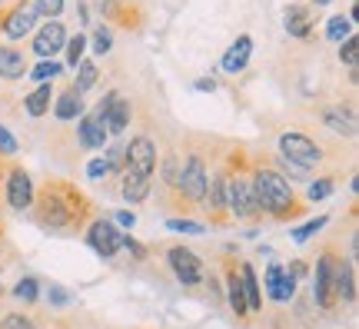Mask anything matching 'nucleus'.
I'll return each instance as SVG.
<instances>
[{"instance_id": "obj_1", "label": "nucleus", "mask_w": 359, "mask_h": 329, "mask_svg": "<svg viewBox=\"0 0 359 329\" xmlns=\"http://www.w3.org/2000/svg\"><path fill=\"white\" fill-rule=\"evenodd\" d=\"M27 216L34 220V227H40L50 236H74L97 216V210L87 193L77 190V183L47 177L40 187H34V203Z\"/></svg>"}, {"instance_id": "obj_2", "label": "nucleus", "mask_w": 359, "mask_h": 329, "mask_svg": "<svg viewBox=\"0 0 359 329\" xmlns=\"http://www.w3.org/2000/svg\"><path fill=\"white\" fill-rule=\"evenodd\" d=\"M250 187H253L259 216H269L276 223H293L306 210V203L296 200L290 180L276 173L273 163H266V160H250Z\"/></svg>"}, {"instance_id": "obj_3", "label": "nucleus", "mask_w": 359, "mask_h": 329, "mask_svg": "<svg viewBox=\"0 0 359 329\" xmlns=\"http://www.w3.org/2000/svg\"><path fill=\"white\" fill-rule=\"evenodd\" d=\"M206 180H210V163L200 150H187V156L180 160V180H177V206L183 210H196L203 203Z\"/></svg>"}, {"instance_id": "obj_4", "label": "nucleus", "mask_w": 359, "mask_h": 329, "mask_svg": "<svg viewBox=\"0 0 359 329\" xmlns=\"http://www.w3.org/2000/svg\"><path fill=\"white\" fill-rule=\"evenodd\" d=\"M226 187H230V166H226V160H223V163L210 173V180H206V193H203V203H200V210L206 213V220H210L213 227H226V223H233Z\"/></svg>"}, {"instance_id": "obj_5", "label": "nucleus", "mask_w": 359, "mask_h": 329, "mask_svg": "<svg viewBox=\"0 0 359 329\" xmlns=\"http://www.w3.org/2000/svg\"><path fill=\"white\" fill-rule=\"evenodd\" d=\"M276 156H283V160H290V163H296V166H303V170H313V166H320L323 160H326V153H323L320 143L313 137H306V133H299V130L280 133Z\"/></svg>"}, {"instance_id": "obj_6", "label": "nucleus", "mask_w": 359, "mask_h": 329, "mask_svg": "<svg viewBox=\"0 0 359 329\" xmlns=\"http://www.w3.org/2000/svg\"><path fill=\"white\" fill-rule=\"evenodd\" d=\"M83 240L93 253L100 256V260H114L120 253V240H123V229H116V223L110 216H93L87 227H83Z\"/></svg>"}, {"instance_id": "obj_7", "label": "nucleus", "mask_w": 359, "mask_h": 329, "mask_svg": "<svg viewBox=\"0 0 359 329\" xmlns=\"http://www.w3.org/2000/svg\"><path fill=\"white\" fill-rule=\"evenodd\" d=\"M336 263H339V253H336L333 246H326L316 260V269H309L313 273V300L320 309H336V293H333V283H336Z\"/></svg>"}, {"instance_id": "obj_8", "label": "nucleus", "mask_w": 359, "mask_h": 329, "mask_svg": "<svg viewBox=\"0 0 359 329\" xmlns=\"http://www.w3.org/2000/svg\"><path fill=\"white\" fill-rule=\"evenodd\" d=\"M163 253H167V266L173 269V276H177L180 286L193 290V286H200V283L206 279L203 263H200V256L193 253L190 246H183V243H170Z\"/></svg>"}, {"instance_id": "obj_9", "label": "nucleus", "mask_w": 359, "mask_h": 329, "mask_svg": "<svg viewBox=\"0 0 359 329\" xmlns=\"http://www.w3.org/2000/svg\"><path fill=\"white\" fill-rule=\"evenodd\" d=\"M40 24V13L30 0H13L11 7L0 11V34L7 40H24Z\"/></svg>"}, {"instance_id": "obj_10", "label": "nucleus", "mask_w": 359, "mask_h": 329, "mask_svg": "<svg viewBox=\"0 0 359 329\" xmlns=\"http://www.w3.org/2000/svg\"><path fill=\"white\" fill-rule=\"evenodd\" d=\"M4 203L17 210V213H27L30 203H34V177L24 170V163H7V173H4Z\"/></svg>"}, {"instance_id": "obj_11", "label": "nucleus", "mask_w": 359, "mask_h": 329, "mask_svg": "<svg viewBox=\"0 0 359 329\" xmlns=\"http://www.w3.org/2000/svg\"><path fill=\"white\" fill-rule=\"evenodd\" d=\"M123 170H133V173H140V177H150L154 180L156 173V163H160V156H156V143L154 137H147V133H137V137L123 143Z\"/></svg>"}, {"instance_id": "obj_12", "label": "nucleus", "mask_w": 359, "mask_h": 329, "mask_svg": "<svg viewBox=\"0 0 359 329\" xmlns=\"http://www.w3.org/2000/svg\"><path fill=\"white\" fill-rule=\"evenodd\" d=\"M223 286H226V303H230V313L236 316V323H250L243 279H240V260H233V256H223Z\"/></svg>"}, {"instance_id": "obj_13", "label": "nucleus", "mask_w": 359, "mask_h": 329, "mask_svg": "<svg viewBox=\"0 0 359 329\" xmlns=\"http://www.w3.org/2000/svg\"><path fill=\"white\" fill-rule=\"evenodd\" d=\"M67 37H70V34H67V27L60 24V20H47V24L34 34V43H30V47H34V53H37L40 60H53L57 53L64 51Z\"/></svg>"}, {"instance_id": "obj_14", "label": "nucleus", "mask_w": 359, "mask_h": 329, "mask_svg": "<svg viewBox=\"0 0 359 329\" xmlns=\"http://www.w3.org/2000/svg\"><path fill=\"white\" fill-rule=\"evenodd\" d=\"M283 27L296 40H309L316 34V11L309 4H290L283 7Z\"/></svg>"}, {"instance_id": "obj_15", "label": "nucleus", "mask_w": 359, "mask_h": 329, "mask_svg": "<svg viewBox=\"0 0 359 329\" xmlns=\"http://www.w3.org/2000/svg\"><path fill=\"white\" fill-rule=\"evenodd\" d=\"M250 57H253V37H250V34H240V37L226 47L223 60H219V70H223V74H230V76L243 74L246 64H250Z\"/></svg>"}, {"instance_id": "obj_16", "label": "nucleus", "mask_w": 359, "mask_h": 329, "mask_svg": "<svg viewBox=\"0 0 359 329\" xmlns=\"http://www.w3.org/2000/svg\"><path fill=\"white\" fill-rule=\"evenodd\" d=\"M320 120L326 127L339 133V137H356V110H353V103H333V107H323L320 110Z\"/></svg>"}, {"instance_id": "obj_17", "label": "nucleus", "mask_w": 359, "mask_h": 329, "mask_svg": "<svg viewBox=\"0 0 359 329\" xmlns=\"http://www.w3.org/2000/svg\"><path fill=\"white\" fill-rule=\"evenodd\" d=\"M107 140H110V133H107V123H103V120H97L93 114L80 116L77 143L83 147V150H107Z\"/></svg>"}, {"instance_id": "obj_18", "label": "nucleus", "mask_w": 359, "mask_h": 329, "mask_svg": "<svg viewBox=\"0 0 359 329\" xmlns=\"http://www.w3.org/2000/svg\"><path fill=\"white\" fill-rule=\"evenodd\" d=\"M30 64H27V53L20 47H13V43H0V80H24Z\"/></svg>"}, {"instance_id": "obj_19", "label": "nucleus", "mask_w": 359, "mask_h": 329, "mask_svg": "<svg viewBox=\"0 0 359 329\" xmlns=\"http://www.w3.org/2000/svg\"><path fill=\"white\" fill-rule=\"evenodd\" d=\"M333 293H336V303H346L353 306L356 303V263L353 260H343L336 263V283H333Z\"/></svg>"}, {"instance_id": "obj_20", "label": "nucleus", "mask_w": 359, "mask_h": 329, "mask_svg": "<svg viewBox=\"0 0 359 329\" xmlns=\"http://www.w3.org/2000/svg\"><path fill=\"white\" fill-rule=\"evenodd\" d=\"M120 193H123V203H143L150 193H154V180L150 177H140V173H133V170H123L120 173Z\"/></svg>"}, {"instance_id": "obj_21", "label": "nucleus", "mask_w": 359, "mask_h": 329, "mask_svg": "<svg viewBox=\"0 0 359 329\" xmlns=\"http://www.w3.org/2000/svg\"><path fill=\"white\" fill-rule=\"evenodd\" d=\"M53 116H57L60 123L80 120V116H83V97H80V93H74L70 87L60 90V93H53Z\"/></svg>"}, {"instance_id": "obj_22", "label": "nucleus", "mask_w": 359, "mask_h": 329, "mask_svg": "<svg viewBox=\"0 0 359 329\" xmlns=\"http://www.w3.org/2000/svg\"><path fill=\"white\" fill-rule=\"evenodd\" d=\"M50 107H53V83H37V87L24 97V110H27V116H34V120L47 116Z\"/></svg>"}, {"instance_id": "obj_23", "label": "nucleus", "mask_w": 359, "mask_h": 329, "mask_svg": "<svg viewBox=\"0 0 359 329\" xmlns=\"http://www.w3.org/2000/svg\"><path fill=\"white\" fill-rule=\"evenodd\" d=\"M240 279H243V296H246L250 316H253V313H263V290H259V279H257L253 263H240Z\"/></svg>"}, {"instance_id": "obj_24", "label": "nucleus", "mask_w": 359, "mask_h": 329, "mask_svg": "<svg viewBox=\"0 0 359 329\" xmlns=\"http://www.w3.org/2000/svg\"><path fill=\"white\" fill-rule=\"evenodd\" d=\"M100 13L127 30H140V11H127L123 0H100Z\"/></svg>"}, {"instance_id": "obj_25", "label": "nucleus", "mask_w": 359, "mask_h": 329, "mask_svg": "<svg viewBox=\"0 0 359 329\" xmlns=\"http://www.w3.org/2000/svg\"><path fill=\"white\" fill-rule=\"evenodd\" d=\"M130 120H133V107H130V100L127 97H116V103L110 107V114H107V133H110V137L127 133Z\"/></svg>"}, {"instance_id": "obj_26", "label": "nucleus", "mask_w": 359, "mask_h": 329, "mask_svg": "<svg viewBox=\"0 0 359 329\" xmlns=\"http://www.w3.org/2000/svg\"><path fill=\"white\" fill-rule=\"evenodd\" d=\"M156 177H160V190L167 193L170 200H177V180H180V156L167 153L163 163H156Z\"/></svg>"}, {"instance_id": "obj_27", "label": "nucleus", "mask_w": 359, "mask_h": 329, "mask_svg": "<svg viewBox=\"0 0 359 329\" xmlns=\"http://www.w3.org/2000/svg\"><path fill=\"white\" fill-rule=\"evenodd\" d=\"M74 70H77V76L70 80V90H74V93H80V97H83L87 90L97 87V76H100V70H97V60H87V57H83V60H80Z\"/></svg>"}, {"instance_id": "obj_28", "label": "nucleus", "mask_w": 359, "mask_h": 329, "mask_svg": "<svg viewBox=\"0 0 359 329\" xmlns=\"http://www.w3.org/2000/svg\"><path fill=\"white\" fill-rule=\"evenodd\" d=\"M13 300H20L24 306H34L40 300V279L37 276H24V279H17L13 283V290H11Z\"/></svg>"}, {"instance_id": "obj_29", "label": "nucleus", "mask_w": 359, "mask_h": 329, "mask_svg": "<svg viewBox=\"0 0 359 329\" xmlns=\"http://www.w3.org/2000/svg\"><path fill=\"white\" fill-rule=\"evenodd\" d=\"M87 43L93 47V53H100V57H107V53L114 51V34H110V27L97 24V27H93V34L87 37Z\"/></svg>"}, {"instance_id": "obj_30", "label": "nucleus", "mask_w": 359, "mask_h": 329, "mask_svg": "<svg viewBox=\"0 0 359 329\" xmlns=\"http://www.w3.org/2000/svg\"><path fill=\"white\" fill-rule=\"evenodd\" d=\"M349 34H356V30H353V24H349L343 13H336V17H330V20H326V37L333 40V43H343Z\"/></svg>"}, {"instance_id": "obj_31", "label": "nucleus", "mask_w": 359, "mask_h": 329, "mask_svg": "<svg viewBox=\"0 0 359 329\" xmlns=\"http://www.w3.org/2000/svg\"><path fill=\"white\" fill-rule=\"evenodd\" d=\"M64 51H67V67H77L80 60H83V53H87V34H74V37H67Z\"/></svg>"}, {"instance_id": "obj_32", "label": "nucleus", "mask_w": 359, "mask_h": 329, "mask_svg": "<svg viewBox=\"0 0 359 329\" xmlns=\"http://www.w3.org/2000/svg\"><path fill=\"white\" fill-rule=\"evenodd\" d=\"M60 70H64V67L57 64V60H40L37 67H30V70H27V76H30V80H37V83H50L53 76H60Z\"/></svg>"}, {"instance_id": "obj_33", "label": "nucleus", "mask_w": 359, "mask_h": 329, "mask_svg": "<svg viewBox=\"0 0 359 329\" xmlns=\"http://www.w3.org/2000/svg\"><path fill=\"white\" fill-rule=\"evenodd\" d=\"M167 229H173V233H187V236H200L206 227L200 223V220H190V216H170Z\"/></svg>"}, {"instance_id": "obj_34", "label": "nucleus", "mask_w": 359, "mask_h": 329, "mask_svg": "<svg viewBox=\"0 0 359 329\" xmlns=\"http://www.w3.org/2000/svg\"><path fill=\"white\" fill-rule=\"evenodd\" d=\"M339 60H343L349 70H356L359 67V37L356 34H349V37L339 43Z\"/></svg>"}, {"instance_id": "obj_35", "label": "nucleus", "mask_w": 359, "mask_h": 329, "mask_svg": "<svg viewBox=\"0 0 359 329\" xmlns=\"http://www.w3.org/2000/svg\"><path fill=\"white\" fill-rule=\"evenodd\" d=\"M333 190H336V180L333 177H320L316 183H309L306 200L309 203H320V200H326V196H333Z\"/></svg>"}, {"instance_id": "obj_36", "label": "nucleus", "mask_w": 359, "mask_h": 329, "mask_svg": "<svg viewBox=\"0 0 359 329\" xmlns=\"http://www.w3.org/2000/svg\"><path fill=\"white\" fill-rule=\"evenodd\" d=\"M330 223V216H316V220H309V223H303L299 229H293L290 236H293V243H306V240H313L316 233H320L323 227Z\"/></svg>"}, {"instance_id": "obj_37", "label": "nucleus", "mask_w": 359, "mask_h": 329, "mask_svg": "<svg viewBox=\"0 0 359 329\" xmlns=\"http://www.w3.org/2000/svg\"><path fill=\"white\" fill-rule=\"evenodd\" d=\"M47 303H50V309H67V306L74 303V293L64 290L60 283H50V290H47Z\"/></svg>"}, {"instance_id": "obj_38", "label": "nucleus", "mask_w": 359, "mask_h": 329, "mask_svg": "<svg viewBox=\"0 0 359 329\" xmlns=\"http://www.w3.org/2000/svg\"><path fill=\"white\" fill-rule=\"evenodd\" d=\"M296 283L293 276H286V269H283V276H280V283H276V293H273V303H290L296 296Z\"/></svg>"}, {"instance_id": "obj_39", "label": "nucleus", "mask_w": 359, "mask_h": 329, "mask_svg": "<svg viewBox=\"0 0 359 329\" xmlns=\"http://www.w3.org/2000/svg\"><path fill=\"white\" fill-rule=\"evenodd\" d=\"M0 329H37V319L27 313H7L0 316Z\"/></svg>"}, {"instance_id": "obj_40", "label": "nucleus", "mask_w": 359, "mask_h": 329, "mask_svg": "<svg viewBox=\"0 0 359 329\" xmlns=\"http://www.w3.org/2000/svg\"><path fill=\"white\" fill-rule=\"evenodd\" d=\"M120 250H127V253L133 256L137 263H143V260L150 256V250H147V246H143L137 236H130V233H123V240H120Z\"/></svg>"}, {"instance_id": "obj_41", "label": "nucleus", "mask_w": 359, "mask_h": 329, "mask_svg": "<svg viewBox=\"0 0 359 329\" xmlns=\"http://www.w3.org/2000/svg\"><path fill=\"white\" fill-rule=\"evenodd\" d=\"M17 150H20V143H17V137H13L11 130L0 123V156L4 160H11V156H17Z\"/></svg>"}, {"instance_id": "obj_42", "label": "nucleus", "mask_w": 359, "mask_h": 329, "mask_svg": "<svg viewBox=\"0 0 359 329\" xmlns=\"http://www.w3.org/2000/svg\"><path fill=\"white\" fill-rule=\"evenodd\" d=\"M103 160L110 163V173H123V143H114V147H107V153H103Z\"/></svg>"}, {"instance_id": "obj_43", "label": "nucleus", "mask_w": 359, "mask_h": 329, "mask_svg": "<svg viewBox=\"0 0 359 329\" xmlns=\"http://www.w3.org/2000/svg\"><path fill=\"white\" fill-rule=\"evenodd\" d=\"M30 4L37 7L40 17H53V20H57V17L64 13V0H30Z\"/></svg>"}, {"instance_id": "obj_44", "label": "nucleus", "mask_w": 359, "mask_h": 329, "mask_svg": "<svg viewBox=\"0 0 359 329\" xmlns=\"http://www.w3.org/2000/svg\"><path fill=\"white\" fill-rule=\"evenodd\" d=\"M276 173H290L293 180H309V170H303V166H296V163H290V160H283V156H276V166H273Z\"/></svg>"}, {"instance_id": "obj_45", "label": "nucleus", "mask_w": 359, "mask_h": 329, "mask_svg": "<svg viewBox=\"0 0 359 329\" xmlns=\"http://www.w3.org/2000/svg\"><path fill=\"white\" fill-rule=\"evenodd\" d=\"M87 177L90 180H107V177H114V173H110V163H107L103 156H93L87 163Z\"/></svg>"}, {"instance_id": "obj_46", "label": "nucleus", "mask_w": 359, "mask_h": 329, "mask_svg": "<svg viewBox=\"0 0 359 329\" xmlns=\"http://www.w3.org/2000/svg\"><path fill=\"white\" fill-rule=\"evenodd\" d=\"M110 220L116 223V229H133L137 227V213H133V210H116Z\"/></svg>"}, {"instance_id": "obj_47", "label": "nucleus", "mask_w": 359, "mask_h": 329, "mask_svg": "<svg viewBox=\"0 0 359 329\" xmlns=\"http://www.w3.org/2000/svg\"><path fill=\"white\" fill-rule=\"evenodd\" d=\"M280 276H283V266L280 263H269V269H266V296L273 300V293H276V283H280Z\"/></svg>"}, {"instance_id": "obj_48", "label": "nucleus", "mask_w": 359, "mask_h": 329, "mask_svg": "<svg viewBox=\"0 0 359 329\" xmlns=\"http://www.w3.org/2000/svg\"><path fill=\"white\" fill-rule=\"evenodd\" d=\"M286 269V276H293L296 283H303V279L309 276V263H303V260H293L290 266H283Z\"/></svg>"}, {"instance_id": "obj_49", "label": "nucleus", "mask_w": 359, "mask_h": 329, "mask_svg": "<svg viewBox=\"0 0 359 329\" xmlns=\"http://www.w3.org/2000/svg\"><path fill=\"white\" fill-rule=\"evenodd\" d=\"M193 87L200 90V93H213V90H217V80H213V76H200Z\"/></svg>"}, {"instance_id": "obj_50", "label": "nucleus", "mask_w": 359, "mask_h": 329, "mask_svg": "<svg viewBox=\"0 0 359 329\" xmlns=\"http://www.w3.org/2000/svg\"><path fill=\"white\" fill-rule=\"evenodd\" d=\"M4 173H7V163H4V156H0V190H4Z\"/></svg>"}, {"instance_id": "obj_51", "label": "nucleus", "mask_w": 359, "mask_h": 329, "mask_svg": "<svg viewBox=\"0 0 359 329\" xmlns=\"http://www.w3.org/2000/svg\"><path fill=\"white\" fill-rule=\"evenodd\" d=\"M326 4H333V0H309V7H326Z\"/></svg>"}, {"instance_id": "obj_52", "label": "nucleus", "mask_w": 359, "mask_h": 329, "mask_svg": "<svg viewBox=\"0 0 359 329\" xmlns=\"http://www.w3.org/2000/svg\"><path fill=\"white\" fill-rule=\"evenodd\" d=\"M4 296H7V290H4V283H0V300H4Z\"/></svg>"}, {"instance_id": "obj_53", "label": "nucleus", "mask_w": 359, "mask_h": 329, "mask_svg": "<svg viewBox=\"0 0 359 329\" xmlns=\"http://www.w3.org/2000/svg\"><path fill=\"white\" fill-rule=\"evenodd\" d=\"M0 240H4V223H0Z\"/></svg>"}]
</instances>
